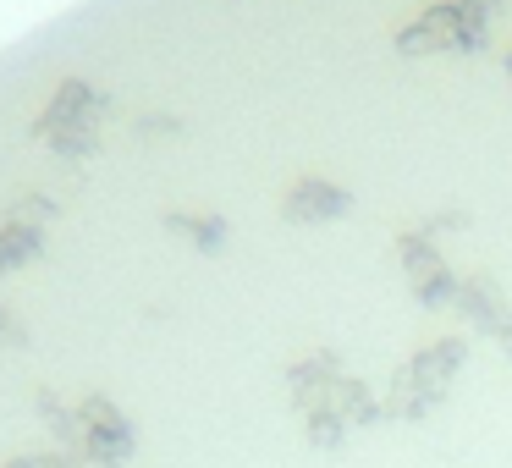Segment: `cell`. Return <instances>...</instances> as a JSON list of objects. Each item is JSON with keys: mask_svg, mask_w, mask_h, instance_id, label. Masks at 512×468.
I'll return each instance as SVG.
<instances>
[{"mask_svg": "<svg viewBox=\"0 0 512 468\" xmlns=\"http://www.w3.org/2000/svg\"><path fill=\"white\" fill-rule=\"evenodd\" d=\"M287 397H292V408H298V419H303L309 446H320V452L342 446L347 435L364 430V424L386 419L375 386L358 380V375H347V364H342L336 347H309V353L292 358L287 364Z\"/></svg>", "mask_w": 512, "mask_h": 468, "instance_id": "cell-1", "label": "cell"}, {"mask_svg": "<svg viewBox=\"0 0 512 468\" xmlns=\"http://www.w3.org/2000/svg\"><path fill=\"white\" fill-rule=\"evenodd\" d=\"M34 413L45 419L50 446L72 452L83 468H127L138 452V424L127 419V408L105 391H83V397H61L56 386L34 391Z\"/></svg>", "mask_w": 512, "mask_h": 468, "instance_id": "cell-2", "label": "cell"}, {"mask_svg": "<svg viewBox=\"0 0 512 468\" xmlns=\"http://www.w3.org/2000/svg\"><path fill=\"white\" fill-rule=\"evenodd\" d=\"M111 111H116L111 94H100L89 78H61L56 89H50V100L39 105V116L28 122V138H34V144H45L56 160L83 166V160L100 155Z\"/></svg>", "mask_w": 512, "mask_h": 468, "instance_id": "cell-3", "label": "cell"}, {"mask_svg": "<svg viewBox=\"0 0 512 468\" xmlns=\"http://www.w3.org/2000/svg\"><path fill=\"white\" fill-rule=\"evenodd\" d=\"M468 347H474V342H468L463 331L435 336V342L413 347V353L391 369V386H386V397H380V413H386V419H402V424L430 419V413L452 397V380L463 375Z\"/></svg>", "mask_w": 512, "mask_h": 468, "instance_id": "cell-4", "label": "cell"}, {"mask_svg": "<svg viewBox=\"0 0 512 468\" xmlns=\"http://www.w3.org/2000/svg\"><path fill=\"white\" fill-rule=\"evenodd\" d=\"M391 50L408 61L419 56H479L490 50V17L463 0H430L391 34Z\"/></svg>", "mask_w": 512, "mask_h": 468, "instance_id": "cell-5", "label": "cell"}, {"mask_svg": "<svg viewBox=\"0 0 512 468\" xmlns=\"http://www.w3.org/2000/svg\"><path fill=\"white\" fill-rule=\"evenodd\" d=\"M397 259H402V276H408V292L413 303H424V309H452L457 303V281L452 265H446L441 243L435 237H424L419 226H402L397 232Z\"/></svg>", "mask_w": 512, "mask_h": 468, "instance_id": "cell-6", "label": "cell"}, {"mask_svg": "<svg viewBox=\"0 0 512 468\" xmlns=\"http://www.w3.org/2000/svg\"><path fill=\"white\" fill-rule=\"evenodd\" d=\"M353 210V188L320 177V171H298V177L281 188V215L298 226H325V221H342Z\"/></svg>", "mask_w": 512, "mask_h": 468, "instance_id": "cell-7", "label": "cell"}, {"mask_svg": "<svg viewBox=\"0 0 512 468\" xmlns=\"http://www.w3.org/2000/svg\"><path fill=\"white\" fill-rule=\"evenodd\" d=\"M452 309L463 314L468 336H485V342H490V331L512 314V292L501 287L490 270H468V276L457 281V303H452Z\"/></svg>", "mask_w": 512, "mask_h": 468, "instance_id": "cell-8", "label": "cell"}, {"mask_svg": "<svg viewBox=\"0 0 512 468\" xmlns=\"http://www.w3.org/2000/svg\"><path fill=\"white\" fill-rule=\"evenodd\" d=\"M160 226L171 237H188L199 254H226V243H232V221L221 210H182V204H171V210H160Z\"/></svg>", "mask_w": 512, "mask_h": 468, "instance_id": "cell-9", "label": "cell"}, {"mask_svg": "<svg viewBox=\"0 0 512 468\" xmlns=\"http://www.w3.org/2000/svg\"><path fill=\"white\" fill-rule=\"evenodd\" d=\"M39 254H45V226L23 221L17 210L0 215V270H23Z\"/></svg>", "mask_w": 512, "mask_h": 468, "instance_id": "cell-10", "label": "cell"}, {"mask_svg": "<svg viewBox=\"0 0 512 468\" xmlns=\"http://www.w3.org/2000/svg\"><path fill=\"white\" fill-rule=\"evenodd\" d=\"M0 468H83L72 452H61V446H39V452H17V457H6Z\"/></svg>", "mask_w": 512, "mask_h": 468, "instance_id": "cell-11", "label": "cell"}, {"mask_svg": "<svg viewBox=\"0 0 512 468\" xmlns=\"http://www.w3.org/2000/svg\"><path fill=\"white\" fill-rule=\"evenodd\" d=\"M468 221H474V215H468L463 204H441V210L419 215V221H413V226H419L424 237H441V232H457V226H468Z\"/></svg>", "mask_w": 512, "mask_h": 468, "instance_id": "cell-12", "label": "cell"}, {"mask_svg": "<svg viewBox=\"0 0 512 468\" xmlns=\"http://www.w3.org/2000/svg\"><path fill=\"white\" fill-rule=\"evenodd\" d=\"M28 342H34V331L23 325V314L0 303V347H28Z\"/></svg>", "mask_w": 512, "mask_h": 468, "instance_id": "cell-13", "label": "cell"}, {"mask_svg": "<svg viewBox=\"0 0 512 468\" xmlns=\"http://www.w3.org/2000/svg\"><path fill=\"white\" fill-rule=\"evenodd\" d=\"M490 342H496V347H501V353H507V358H512V314H507V320H501V325H496V331H490Z\"/></svg>", "mask_w": 512, "mask_h": 468, "instance_id": "cell-14", "label": "cell"}, {"mask_svg": "<svg viewBox=\"0 0 512 468\" xmlns=\"http://www.w3.org/2000/svg\"><path fill=\"white\" fill-rule=\"evenodd\" d=\"M463 6H474V12H485L490 23H496L501 12H507V0H463Z\"/></svg>", "mask_w": 512, "mask_h": 468, "instance_id": "cell-15", "label": "cell"}, {"mask_svg": "<svg viewBox=\"0 0 512 468\" xmlns=\"http://www.w3.org/2000/svg\"><path fill=\"white\" fill-rule=\"evenodd\" d=\"M501 72H507V83H512V45H507V56H501Z\"/></svg>", "mask_w": 512, "mask_h": 468, "instance_id": "cell-16", "label": "cell"}]
</instances>
